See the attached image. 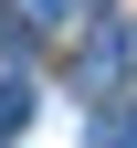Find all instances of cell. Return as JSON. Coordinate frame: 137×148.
Wrapping results in <instances>:
<instances>
[{
  "label": "cell",
  "mask_w": 137,
  "mask_h": 148,
  "mask_svg": "<svg viewBox=\"0 0 137 148\" xmlns=\"http://www.w3.org/2000/svg\"><path fill=\"white\" fill-rule=\"evenodd\" d=\"M21 21H42V32H53V21H74V0H21Z\"/></svg>",
  "instance_id": "obj_4"
},
{
  "label": "cell",
  "mask_w": 137,
  "mask_h": 148,
  "mask_svg": "<svg viewBox=\"0 0 137 148\" xmlns=\"http://www.w3.org/2000/svg\"><path fill=\"white\" fill-rule=\"evenodd\" d=\"M11 127H32V85L21 74H0V138H11Z\"/></svg>",
  "instance_id": "obj_2"
},
{
  "label": "cell",
  "mask_w": 137,
  "mask_h": 148,
  "mask_svg": "<svg viewBox=\"0 0 137 148\" xmlns=\"http://www.w3.org/2000/svg\"><path fill=\"white\" fill-rule=\"evenodd\" d=\"M74 74H85V85H95V95H116V74H127V32H85V64H74Z\"/></svg>",
  "instance_id": "obj_1"
},
{
  "label": "cell",
  "mask_w": 137,
  "mask_h": 148,
  "mask_svg": "<svg viewBox=\"0 0 137 148\" xmlns=\"http://www.w3.org/2000/svg\"><path fill=\"white\" fill-rule=\"evenodd\" d=\"M95 148H137V116L116 106V116H95Z\"/></svg>",
  "instance_id": "obj_3"
}]
</instances>
